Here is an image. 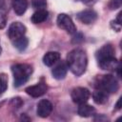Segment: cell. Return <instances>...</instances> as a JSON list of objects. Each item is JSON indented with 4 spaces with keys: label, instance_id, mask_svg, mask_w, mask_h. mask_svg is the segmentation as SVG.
<instances>
[{
    "label": "cell",
    "instance_id": "obj_2",
    "mask_svg": "<svg viewBox=\"0 0 122 122\" xmlns=\"http://www.w3.org/2000/svg\"><path fill=\"white\" fill-rule=\"evenodd\" d=\"M11 71L13 74L14 87L18 88L25 84L32 73V67L29 64L18 63L11 66Z\"/></svg>",
    "mask_w": 122,
    "mask_h": 122
},
{
    "label": "cell",
    "instance_id": "obj_5",
    "mask_svg": "<svg viewBox=\"0 0 122 122\" xmlns=\"http://www.w3.org/2000/svg\"><path fill=\"white\" fill-rule=\"evenodd\" d=\"M91 96V92L87 88L76 87L71 92V97L75 104H83L86 103Z\"/></svg>",
    "mask_w": 122,
    "mask_h": 122
},
{
    "label": "cell",
    "instance_id": "obj_26",
    "mask_svg": "<svg viewBox=\"0 0 122 122\" xmlns=\"http://www.w3.org/2000/svg\"><path fill=\"white\" fill-rule=\"evenodd\" d=\"M1 51H2V49H1V47H0V54H1Z\"/></svg>",
    "mask_w": 122,
    "mask_h": 122
},
{
    "label": "cell",
    "instance_id": "obj_12",
    "mask_svg": "<svg viewBox=\"0 0 122 122\" xmlns=\"http://www.w3.org/2000/svg\"><path fill=\"white\" fill-rule=\"evenodd\" d=\"M120 63L116 60L115 56L108 58V59H104V60H101V61H98V66L102 70H107V71L116 70V68H117V66Z\"/></svg>",
    "mask_w": 122,
    "mask_h": 122
},
{
    "label": "cell",
    "instance_id": "obj_4",
    "mask_svg": "<svg viewBox=\"0 0 122 122\" xmlns=\"http://www.w3.org/2000/svg\"><path fill=\"white\" fill-rule=\"evenodd\" d=\"M56 23H57V26L60 29L66 30L68 33H70V34L76 33V27H75L73 21L66 13H60V14H58L57 19H56Z\"/></svg>",
    "mask_w": 122,
    "mask_h": 122
},
{
    "label": "cell",
    "instance_id": "obj_25",
    "mask_svg": "<svg viewBox=\"0 0 122 122\" xmlns=\"http://www.w3.org/2000/svg\"><path fill=\"white\" fill-rule=\"evenodd\" d=\"M2 3H3V0H0V6L2 5Z\"/></svg>",
    "mask_w": 122,
    "mask_h": 122
},
{
    "label": "cell",
    "instance_id": "obj_19",
    "mask_svg": "<svg viewBox=\"0 0 122 122\" xmlns=\"http://www.w3.org/2000/svg\"><path fill=\"white\" fill-rule=\"evenodd\" d=\"M8 88V76L5 73L0 74V94H2Z\"/></svg>",
    "mask_w": 122,
    "mask_h": 122
},
{
    "label": "cell",
    "instance_id": "obj_9",
    "mask_svg": "<svg viewBox=\"0 0 122 122\" xmlns=\"http://www.w3.org/2000/svg\"><path fill=\"white\" fill-rule=\"evenodd\" d=\"M114 53H115V50L114 48L111 45V44H106L103 47H101L95 53V57L97 62L104 60V59H108L111 57H114Z\"/></svg>",
    "mask_w": 122,
    "mask_h": 122
},
{
    "label": "cell",
    "instance_id": "obj_11",
    "mask_svg": "<svg viewBox=\"0 0 122 122\" xmlns=\"http://www.w3.org/2000/svg\"><path fill=\"white\" fill-rule=\"evenodd\" d=\"M67 71H68V65L66 62L64 61H59V63L52 69L51 71V73H52V76L57 79V80H61V79H64L66 74H67Z\"/></svg>",
    "mask_w": 122,
    "mask_h": 122
},
{
    "label": "cell",
    "instance_id": "obj_24",
    "mask_svg": "<svg viewBox=\"0 0 122 122\" xmlns=\"http://www.w3.org/2000/svg\"><path fill=\"white\" fill-rule=\"evenodd\" d=\"M82 2H84V3H91L92 0H81Z\"/></svg>",
    "mask_w": 122,
    "mask_h": 122
},
{
    "label": "cell",
    "instance_id": "obj_10",
    "mask_svg": "<svg viewBox=\"0 0 122 122\" xmlns=\"http://www.w3.org/2000/svg\"><path fill=\"white\" fill-rule=\"evenodd\" d=\"M51 111H52V104L48 99H42L37 104L36 112H37L38 116H40L42 118L48 117L51 114Z\"/></svg>",
    "mask_w": 122,
    "mask_h": 122
},
{
    "label": "cell",
    "instance_id": "obj_22",
    "mask_svg": "<svg viewBox=\"0 0 122 122\" xmlns=\"http://www.w3.org/2000/svg\"><path fill=\"white\" fill-rule=\"evenodd\" d=\"M94 120H99V121H101V120H108V118H107L106 116H104V115L101 114L100 116L98 115L97 117H94Z\"/></svg>",
    "mask_w": 122,
    "mask_h": 122
},
{
    "label": "cell",
    "instance_id": "obj_7",
    "mask_svg": "<svg viewBox=\"0 0 122 122\" xmlns=\"http://www.w3.org/2000/svg\"><path fill=\"white\" fill-rule=\"evenodd\" d=\"M47 90H48V86H47L46 82L42 79L36 85L27 87L25 89V92L27 94L30 95L31 97H40L47 92Z\"/></svg>",
    "mask_w": 122,
    "mask_h": 122
},
{
    "label": "cell",
    "instance_id": "obj_17",
    "mask_svg": "<svg viewBox=\"0 0 122 122\" xmlns=\"http://www.w3.org/2000/svg\"><path fill=\"white\" fill-rule=\"evenodd\" d=\"M108 94H109L108 92H104L102 90H98L97 89L92 93V99H93V101L96 104H99V105L105 104L108 101V97H109Z\"/></svg>",
    "mask_w": 122,
    "mask_h": 122
},
{
    "label": "cell",
    "instance_id": "obj_16",
    "mask_svg": "<svg viewBox=\"0 0 122 122\" xmlns=\"http://www.w3.org/2000/svg\"><path fill=\"white\" fill-rule=\"evenodd\" d=\"M48 14H49V12L45 9H40V10H37L31 15L30 20L33 24H40L48 18Z\"/></svg>",
    "mask_w": 122,
    "mask_h": 122
},
{
    "label": "cell",
    "instance_id": "obj_3",
    "mask_svg": "<svg viewBox=\"0 0 122 122\" xmlns=\"http://www.w3.org/2000/svg\"><path fill=\"white\" fill-rule=\"evenodd\" d=\"M93 86L98 89L102 90L108 93H113L116 92L119 84L117 79L112 74H104V75H97V77L94 79Z\"/></svg>",
    "mask_w": 122,
    "mask_h": 122
},
{
    "label": "cell",
    "instance_id": "obj_18",
    "mask_svg": "<svg viewBox=\"0 0 122 122\" xmlns=\"http://www.w3.org/2000/svg\"><path fill=\"white\" fill-rule=\"evenodd\" d=\"M12 43H13L14 47H15L18 51H25V50L27 49L28 44H29V40H28V38L24 35V36H22V37H20V38H18V39H16V40H13Z\"/></svg>",
    "mask_w": 122,
    "mask_h": 122
},
{
    "label": "cell",
    "instance_id": "obj_8",
    "mask_svg": "<svg viewBox=\"0 0 122 122\" xmlns=\"http://www.w3.org/2000/svg\"><path fill=\"white\" fill-rule=\"evenodd\" d=\"M76 17L83 24L89 25V24H92V23L96 21V19H97V12L95 10H93L88 9V10H84L78 12L76 14Z\"/></svg>",
    "mask_w": 122,
    "mask_h": 122
},
{
    "label": "cell",
    "instance_id": "obj_20",
    "mask_svg": "<svg viewBox=\"0 0 122 122\" xmlns=\"http://www.w3.org/2000/svg\"><path fill=\"white\" fill-rule=\"evenodd\" d=\"M31 4H32V7L37 10L44 9L47 5L46 0H31Z\"/></svg>",
    "mask_w": 122,
    "mask_h": 122
},
{
    "label": "cell",
    "instance_id": "obj_1",
    "mask_svg": "<svg viewBox=\"0 0 122 122\" xmlns=\"http://www.w3.org/2000/svg\"><path fill=\"white\" fill-rule=\"evenodd\" d=\"M68 69L76 76L82 75L87 69L88 58L86 52L82 49H74L67 55Z\"/></svg>",
    "mask_w": 122,
    "mask_h": 122
},
{
    "label": "cell",
    "instance_id": "obj_6",
    "mask_svg": "<svg viewBox=\"0 0 122 122\" xmlns=\"http://www.w3.org/2000/svg\"><path fill=\"white\" fill-rule=\"evenodd\" d=\"M26 30H27V29H26L25 25H23L20 22H13L9 27L8 36L11 41H13V40H16V39L24 36L26 33Z\"/></svg>",
    "mask_w": 122,
    "mask_h": 122
},
{
    "label": "cell",
    "instance_id": "obj_13",
    "mask_svg": "<svg viewBox=\"0 0 122 122\" xmlns=\"http://www.w3.org/2000/svg\"><path fill=\"white\" fill-rule=\"evenodd\" d=\"M59 59H60V53L58 51H48L43 56V63L46 66L51 67L53 64H55L57 61H59Z\"/></svg>",
    "mask_w": 122,
    "mask_h": 122
},
{
    "label": "cell",
    "instance_id": "obj_21",
    "mask_svg": "<svg viewBox=\"0 0 122 122\" xmlns=\"http://www.w3.org/2000/svg\"><path fill=\"white\" fill-rule=\"evenodd\" d=\"M122 5V0H111L108 4V7L110 10H116L120 8Z\"/></svg>",
    "mask_w": 122,
    "mask_h": 122
},
{
    "label": "cell",
    "instance_id": "obj_14",
    "mask_svg": "<svg viewBox=\"0 0 122 122\" xmlns=\"http://www.w3.org/2000/svg\"><path fill=\"white\" fill-rule=\"evenodd\" d=\"M12 8L17 15H22L28 9V0H12Z\"/></svg>",
    "mask_w": 122,
    "mask_h": 122
},
{
    "label": "cell",
    "instance_id": "obj_15",
    "mask_svg": "<svg viewBox=\"0 0 122 122\" xmlns=\"http://www.w3.org/2000/svg\"><path fill=\"white\" fill-rule=\"evenodd\" d=\"M77 112H78V114L81 117H90V116H92V115L94 114L95 109L92 106H91V105H88L86 103H83V104H80L79 105L78 110H77Z\"/></svg>",
    "mask_w": 122,
    "mask_h": 122
},
{
    "label": "cell",
    "instance_id": "obj_23",
    "mask_svg": "<svg viewBox=\"0 0 122 122\" xmlns=\"http://www.w3.org/2000/svg\"><path fill=\"white\" fill-rule=\"evenodd\" d=\"M120 103H121V98L118 99V101H117V103H116V105H115V109H116V110H120V109H121Z\"/></svg>",
    "mask_w": 122,
    "mask_h": 122
}]
</instances>
